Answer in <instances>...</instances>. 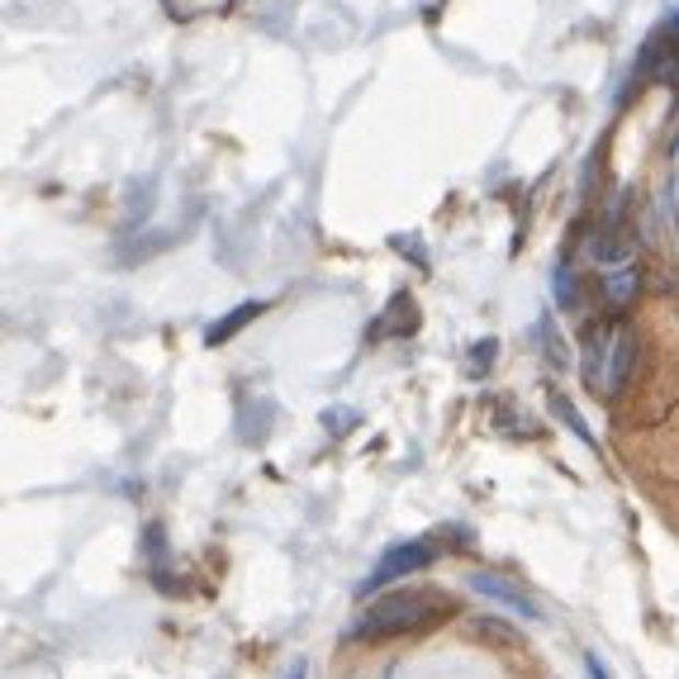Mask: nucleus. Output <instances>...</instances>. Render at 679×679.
<instances>
[{
  "mask_svg": "<svg viewBox=\"0 0 679 679\" xmlns=\"http://www.w3.org/2000/svg\"><path fill=\"white\" fill-rule=\"evenodd\" d=\"M552 295H556L561 309H580V276H575L570 262H561V267L552 271Z\"/></svg>",
  "mask_w": 679,
  "mask_h": 679,
  "instance_id": "6e6552de",
  "label": "nucleus"
},
{
  "mask_svg": "<svg viewBox=\"0 0 679 679\" xmlns=\"http://www.w3.org/2000/svg\"><path fill=\"white\" fill-rule=\"evenodd\" d=\"M471 632H475V637L499 642V646H523V642H518V627H503V623H495V618H471Z\"/></svg>",
  "mask_w": 679,
  "mask_h": 679,
  "instance_id": "9d476101",
  "label": "nucleus"
},
{
  "mask_svg": "<svg viewBox=\"0 0 679 679\" xmlns=\"http://www.w3.org/2000/svg\"><path fill=\"white\" fill-rule=\"evenodd\" d=\"M632 366H637V333L613 319L609 328H599V333H589V347H585V381L589 389H599V395H618V389L627 385Z\"/></svg>",
  "mask_w": 679,
  "mask_h": 679,
  "instance_id": "f03ea898",
  "label": "nucleus"
},
{
  "mask_svg": "<svg viewBox=\"0 0 679 679\" xmlns=\"http://www.w3.org/2000/svg\"><path fill=\"white\" fill-rule=\"evenodd\" d=\"M552 414L561 418V423H566L570 432H575V438H580L585 446H595V432H589L585 428V418H580V409H575V404L566 399V395H561V389H552Z\"/></svg>",
  "mask_w": 679,
  "mask_h": 679,
  "instance_id": "1a4fd4ad",
  "label": "nucleus"
},
{
  "mask_svg": "<svg viewBox=\"0 0 679 679\" xmlns=\"http://www.w3.org/2000/svg\"><path fill=\"white\" fill-rule=\"evenodd\" d=\"M291 679H309V666H305V660H295V670H291Z\"/></svg>",
  "mask_w": 679,
  "mask_h": 679,
  "instance_id": "4468645a",
  "label": "nucleus"
},
{
  "mask_svg": "<svg viewBox=\"0 0 679 679\" xmlns=\"http://www.w3.org/2000/svg\"><path fill=\"white\" fill-rule=\"evenodd\" d=\"M495 357H499V342H495V338H480V342H475L471 352H466V366H471V375H485L489 366H495Z\"/></svg>",
  "mask_w": 679,
  "mask_h": 679,
  "instance_id": "9b49d317",
  "label": "nucleus"
},
{
  "mask_svg": "<svg viewBox=\"0 0 679 679\" xmlns=\"http://www.w3.org/2000/svg\"><path fill=\"white\" fill-rule=\"evenodd\" d=\"M471 589H475V595H480V599H495V603H503V609H509V613H518V618H528V623H537V603H532L528 595H523V589H518L513 580H509V575H495V570H475L471 575Z\"/></svg>",
  "mask_w": 679,
  "mask_h": 679,
  "instance_id": "20e7f679",
  "label": "nucleus"
},
{
  "mask_svg": "<svg viewBox=\"0 0 679 679\" xmlns=\"http://www.w3.org/2000/svg\"><path fill=\"white\" fill-rule=\"evenodd\" d=\"M357 423H361L357 409H324V428L333 432V438H347V432H352Z\"/></svg>",
  "mask_w": 679,
  "mask_h": 679,
  "instance_id": "f8f14e48",
  "label": "nucleus"
},
{
  "mask_svg": "<svg viewBox=\"0 0 679 679\" xmlns=\"http://www.w3.org/2000/svg\"><path fill=\"white\" fill-rule=\"evenodd\" d=\"M446 609L442 595L432 589H395V595H381L375 603L357 613V623L347 627V642H389L404 637V632H418L423 623H432Z\"/></svg>",
  "mask_w": 679,
  "mask_h": 679,
  "instance_id": "f257e3e1",
  "label": "nucleus"
},
{
  "mask_svg": "<svg viewBox=\"0 0 679 679\" xmlns=\"http://www.w3.org/2000/svg\"><path fill=\"white\" fill-rule=\"evenodd\" d=\"M599 285H603V299H609L613 309L632 305V295L642 291V271H637V257H613V262L599 267Z\"/></svg>",
  "mask_w": 679,
  "mask_h": 679,
  "instance_id": "39448f33",
  "label": "nucleus"
},
{
  "mask_svg": "<svg viewBox=\"0 0 679 679\" xmlns=\"http://www.w3.org/2000/svg\"><path fill=\"white\" fill-rule=\"evenodd\" d=\"M418 328V309H414V295L409 291H399V295H389V309H385V319H375L371 324V342H385V338H404V333H414Z\"/></svg>",
  "mask_w": 679,
  "mask_h": 679,
  "instance_id": "423d86ee",
  "label": "nucleus"
},
{
  "mask_svg": "<svg viewBox=\"0 0 679 679\" xmlns=\"http://www.w3.org/2000/svg\"><path fill=\"white\" fill-rule=\"evenodd\" d=\"M432 561H438V546L432 542H399V546H389V552L375 561V570L361 580V589L357 595L366 599V595H375V589H385V585H395V580H404V575H418V570H428Z\"/></svg>",
  "mask_w": 679,
  "mask_h": 679,
  "instance_id": "7ed1b4c3",
  "label": "nucleus"
},
{
  "mask_svg": "<svg viewBox=\"0 0 679 679\" xmlns=\"http://www.w3.org/2000/svg\"><path fill=\"white\" fill-rule=\"evenodd\" d=\"M262 314H267V299H248V305H238L234 314H224L219 324H210V328H205V342H210V347H224L234 333H242V328H248L252 319H262Z\"/></svg>",
  "mask_w": 679,
  "mask_h": 679,
  "instance_id": "0eeeda50",
  "label": "nucleus"
},
{
  "mask_svg": "<svg viewBox=\"0 0 679 679\" xmlns=\"http://www.w3.org/2000/svg\"><path fill=\"white\" fill-rule=\"evenodd\" d=\"M585 675H589V679H613V675H609V666H603V656H599V652H585Z\"/></svg>",
  "mask_w": 679,
  "mask_h": 679,
  "instance_id": "ddd939ff",
  "label": "nucleus"
}]
</instances>
